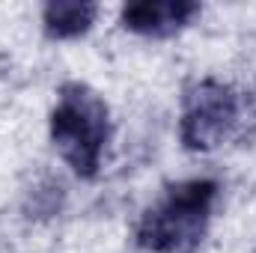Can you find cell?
<instances>
[{
	"label": "cell",
	"instance_id": "cell-1",
	"mask_svg": "<svg viewBox=\"0 0 256 253\" xmlns=\"http://www.w3.org/2000/svg\"><path fill=\"white\" fill-rule=\"evenodd\" d=\"M218 182L188 179L164 190L137 224V244L149 253H194L212 224Z\"/></svg>",
	"mask_w": 256,
	"mask_h": 253
},
{
	"label": "cell",
	"instance_id": "cell-2",
	"mask_svg": "<svg viewBox=\"0 0 256 253\" xmlns=\"http://www.w3.org/2000/svg\"><path fill=\"white\" fill-rule=\"evenodd\" d=\"M51 140L80 179H92L110 140V110L104 98L86 84H66L51 110Z\"/></svg>",
	"mask_w": 256,
	"mask_h": 253
},
{
	"label": "cell",
	"instance_id": "cell-3",
	"mask_svg": "<svg viewBox=\"0 0 256 253\" xmlns=\"http://www.w3.org/2000/svg\"><path fill=\"white\" fill-rule=\"evenodd\" d=\"M238 116H242L238 92L224 80L206 78L185 92L179 140L191 152H212L236 131Z\"/></svg>",
	"mask_w": 256,
	"mask_h": 253
},
{
	"label": "cell",
	"instance_id": "cell-4",
	"mask_svg": "<svg viewBox=\"0 0 256 253\" xmlns=\"http://www.w3.org/2000/svg\"><path fill=\"white\" fill-rule=\"evenodd\" d=\"M200 15L191 0H140L122 9V27L140 36H173Z\"/></svg>",
	"mask_w": 256,
	"mask_h": 253
},
{
	"label": "cell",
	"instance_id": "cell-5",
	"mask_svg": "<svg viewBox=\"0 0 256 253\" xmlns=\"http://www.w3.org/2000/svg\"><path fill=\"white\" fill-rule=\"evenodd\" d=\"M98 15V6L96 3H80V0H57V3H48L45 12H42V24H45V33L51 39H74L80 33H86L92 27Z\"/></svg>",
	"mask_w": 256,
	"mask_h": 253
}]
</instances>
